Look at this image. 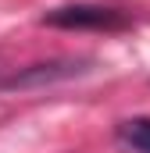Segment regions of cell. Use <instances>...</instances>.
Masks as SVG:
<instances>
[{"mask_svg": "<svg viewBox=\"0 0 150 153\" xmlns=\"http://www.w3.org/2000/svg\"><path fill=\"white\" fill-rule=\"evenodd\" d=\"M50 29H72V32H118L129 25V14L111 4H64L39 18Z\"/></svg>", "mask_w": 150, "mask_h": 153, "instance_id": "6da1fadb", "label": "cell"}, {"mask_svg": "<svg viewBox=\"0 0 150 153\" xmlns=\"http://www.w3.org/2000/svg\"><path fill=\"white\" fill-rule=\"evenodd\" d=\"M114 143L129 153H150V117H125L114 125Z\"/></svg>", "mask_w": 150, "mask_h": 153, "instance_id": "7a4b0ae2", "label": "cell"}, {"mask_svg": "<svg viewBox=\"0 0 150 153\" xmlns=\"http://www.w3.org/2000/svg\"><path fill=\"white\" fill-rule=\"evenodd\" d=\"M57 64H36V68H29L25 75H14L7 85H32V82H50V78H68L75 71H82L79 64H68V68H61V71H54Z\"/></svg>", "mask_w": 150, "mask_h": 153, "instance_id": "3957f363", "label": "cell"}]
</instances>
